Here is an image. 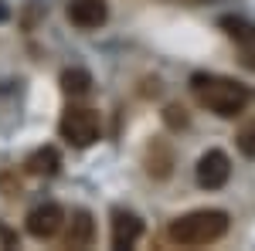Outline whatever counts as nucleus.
<instances>
[{
    "mask_svg": "<svg viewBox=\"0 0 255 251\" xmlns=\"http://www.w3.org/2000/svg\"><path fill=\"white\" fill-rule=\"evenodd\" d=\"M68 20L79 31H96L109 20V7H106V0H72L68 3Z\"/></svg>",
    "mask_w": 255,
    "mask_h": 251,
    "instance_id": "nucleus-6",
    "label": "nucleus"
},
{
    "mask_svg": "<svg viewBox=\"0 0 255 251\" xmlns=\"http://www.w3.org/2000/svg\"><path fill=\"white\" fill-rule=\"evenodd\" d=\"M65 228V211L58 204H41L34 211L27 214V234L38 238V241H48Z\"/></svg>",
    "mask_w": 255,
    "mask_h": 251,
    "instance_id": "nucleus-5",
    "label": "nucleus"
},
{
    "mask_svg": "<svg viewBox=\"0 0 255 251\" xmlns=\"http://www.w3.org/2000/svg\"><path fill=\"white\" fill-rule=\"evenodd\" d=\"M61 92L72 98H82L92 92V75L85 68H65L61 72Z\"/></svg>",
    "mask_w": 255,
    "mask_h": 251,
    "instance_id": "nucleus-10",
    "label": "nucleus"
},
{
    "mask_svg": "<svg viewBox=\"0 0 255 251\" xmlns=\"http://www.w3.org/2000/svg\"><path fill=\"white\" fill-rule=\"evenodd\" d=\"M235 146L242 156H249V160H255V116L249 119V122H242L235 133Z\"/></svg>",
    "mask_w": 255,
    "mask_h": 251,
    "instance_id": "nucleus-13",
    "label": "nucleus"
},
{
    "mask_svg": "<svg viewBox=\"0 0 255 251\" xmlns=\"http://www.w3.org/2000/svg\"><path fill=\"white\" fill-rule=\"evenodd\" d=\"M194 176L204 190H221L228 183V176H232V160L221 153V150H208V153L197 160Z\"/></svg>",
    "mask_w": 255,
    "mask_h": 251,
    "instance_id": "nucleus-4",
    "label": "nucleus"
},
{
    "mask_svg": "<svg viewBox=\"0 0 255 251\" xmlns=\"http://www.w3.org/2000/svg\"><path fill=\"white\" fill-rule=\"evenodd\" d=\"M221 27H225V34L235 41L238 48L245 51V48H255V24L245 17H221Z\"/></svg>",
    "mask_w": 255,
    "mask_h": 251,
    "instance_id": "nucleus-9",
    "label": "nucleus"
},
{
    "mask_svg": "<svg viewBox=\"0 0 255 251\" xmlns=\"http://www.w3.org/2000/svg\"><path fill=\"white\" fill-rule=\"evenodd\" d=\"M170 167H174L170 150H167L163 143H153V146H150V153H146V170H150V176L167 180V176H170Z\"/></svg>",
    "mask_w": 255,
    "mask_h": 251,
    "instance_id": "nucleus-12",
    "label": "nucleus"
},
{
    "mask_svg": "<svg viewBox=\"0 0 255 251\" xmlns=\"http://www.w3.org/2000/svg\"><path fill=\"white\" fill-rule=\"evenodd\" d=\"M3 20H7V7L0 3V24H3Z\"/></svg>",
    "mask_w": 255,
    "mask_h": 251,
    "instance_id": "nucleus-17",
    "label": "nucleus"
},
{
    "mask_svg": "<svg viewBox=\"0 0 255 251\" xmlns=\"http://www.w3.org/2000/svg\"><path fill=\"white\" fill-rule=\"evenodd\" d=\"M92 241H96V221H92V214L89 211H75L72 214V221H68V228H65V248H92Z\"/></svg>",
    "mask_w": 255,
    "mask_h": 251,
    "instance_id": "nucleus-7",
    "label": "nucleus"
},
{
    "mask_svg": "<svg viewBox=\"0 0 255 251\" xmlns=\"http://www.w3.org/2000/svg\"><path fill=\"white\" fill-rule=\"evenodd\" d=\"M0 241H3L7 248H14V245H17V234H14V231H7V228H0Z\"/></svg>",
    "mask_w": 255,
    "mask_h": 251,
    "instance_id": "nucleus-15",
    "label": "nucleus"
},
{
    "mask_svg": "<svg viewBox=\"0 0 255 251\" xmlns=\"http://www.w3.org/2000/svg\"><path fill=\"white\" fill-rule=\"evenodd\" d=\"M143 234V221L129 211H113V248H133Z\"/></svg>",
    "mask_w": 255,
    "mask_h": 251,
    "instance_id": "nucleus-8",
    "label": "nucleus"
},
{
    "mask_svg": "<svg viewBox=\"0 0 255 251\" xmlns=\"http://www.w3.org/2000/svg\"><path fill=\"white\" fill-rule=\"evenodd\" d=\"M24 167H27V173H34V176H55L58 167H61V160H58V153H55L51 146H44V150H38V153L27 156Z\"/></svg>",
    "mask_w": 255,
    "mask_h": 251,
    "instance_id": "nucleus-11",
    "label": "nucleus"
},
{
    "mask_svg": "<svg viewBox=\"0 0 255 251\" xmlns=\"http://www.w3.org/2000/svg\"><path fill=\"white\" fill-rule=\"evenodd\" d=\"M58 133L68 146L75 150H85L92 146L102 133V122H99V112L96 109H85V105H68L61 112V122H58Z\"/></svg>",
    "mask_w": 255,
    "mask_h": 251,
    "instance_id": "nucleus-3",
    "label": "nucleus"
},
{
    "mask_svg": "<svg viewBox=\"0 0 255 251\" xmlns=\"http://www.w3.org/2000/svg\"><path fill=\"white\" fill-rule=\"evenodd\" d=\"M245 65L255 72V48H245Z\"/></svg>",
    "mask_w": 255,
    "mask_h": 251,
    "instance_id": "nucleus-16",
    "label": "nucleus"
},
{
    "mask_svg": "<svg viewBox=\"0 0 255 251\" xmlns=\"http://www.w3.org/2000/svg\"><path fill=\"white\" fill-rule=\"evenodd\" d=\"M191 92H194V98L208 112H215V116H221V119L242 116L255 102L252 85L235 82V78H225V75H194L191 78Z\"/></svg>",
    "mask_w": 255,
    "mask_h": 251,
    "instance_id": "nucleus-1",
    "label": "nucleus"
},
{
    "mask_svg": "<svg viewBox=\"0 0 255 251\" xmlns=\"http://www.w3.org/2000/svg\"><path fill=\"white\" fill-rule=\"evenodd\" d=\"M163 119H167V126H170V129H180V126H187V116H184V109H180V105H167Z\"/></svg>",
    "mask_w": 255,
    "mask_h": 251,
    "instance_id": "nucleus-14",
    "label": "nucleus"
},
{
    "mask_svg": "<svg viewBox=\"0 0 255 251\" xmlns=\"http://www.w3.org/2000/svg\"><path fill=\"white\" fill-rule=\"evenodd\" d=\"M228 234V214L225 211H191L184 217L170 221L167 238L180 245V248H204V245H215Z\"/></svg>",
    "mask_w": 255,
    "mask_h": 251,
    "instance_id": "nucleus-2",
    "label": "nucleus"
}]
</instances>
